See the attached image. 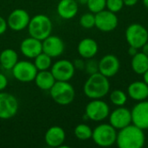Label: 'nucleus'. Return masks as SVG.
Instances as JSON below:
<instances>
[{"label":"nucleus","instance_id":"nucleus-1","mask_svg":"<svg viewBox=\"0 0 148 148\" xmlns=\"http://www.w3.org/2000/svg\"><path fill=\"white\" fill-rule=\"evenodd\" d=\"M146 143L144 130L133 123L120 129L117 133L116 145L120 148H142Z\"/></svg>","mask_w":148,"mask_h":148},{"label":"nucleus","instance_id":"nucleus-2","mask_svg":"<svg viewBox=\"0 0 148 148\" xmlns=\"http://www.w3.org/2000/svg\"><path fill=\"white\" fill-rule=\"evenodd\" d=\"M110 91V82L108 77L97 72L90 75L83 85L84 95L91 99H102Z\"/></svg>","mask_w":148,"mask_h":148},{"label":"nucleus","instance_id":"nucleus-3","mask_svg":"<svg viewBox=\"0 0 148 148\" xmlns=\"http://www.w3.org/2000/svg\"><path fill=\"white\" fill-rule=\"evenodd\" d=\"M27 29L29 36L42 41L51 35L53 24L51 19L47 15L37 14L30 17Z\"/></svg>","mask_w":148,"mask_h":148},{"label":"nucleus","instance_id":"nucleus-4","mask_svg":"<svg viewBox=\"0 0 148 148\" xmlns=\"http://www.w3.org/2000/svg\"><path fill=\"white\" fill-rule=\"evenodd\" d=\"M52 100L58 105L67 106L72 103L75 97V91L69 82L56 81L49 89Z\"/></svg>","mask_w":148,"mask_h":148},{"label":"nucleus","instance_id":"nucleus-5","mask_svg":"<svg viewBox=\"0 0 148 148\" xmlns=\"http://www.w3.org/2000/svg\"><path fill=\"white\" fill-rule=\"evenodd\" d=\"M117 133V130L111 124L102 123L93 130L91 139L99 147H109L116 143Z\"/></svg>","mask_w":148,"mask_h":148},{"label":"nucleus","instance_id":"nucleus-6","mask_svg":"<svg viewBox=\"0 0 148 148\" xmlns=\"http://www.w3.org/2000/svg\"><path fill=\"white\" fill-rule=\"evenodd\" d=\"M110 108L108 104L101 99L91 100L85 108V117L93 121H102L108 118Z\"/></svg>","mask_w":148,"mask_h":148},{"label":"nucleus","instance_id":"nucleus-7","mask_svg":"<svg viewBox=\"0 0 148 148\" xmlns=\"http://www.w3.org/2000/svg\"><path fill=\"white\" fill-rule=\"evenodd\" d=\"M125 36L129 46L140 49L148 42V30L140 23H131L126 29Z\"/></svg>","mask_w":148,"mask_h":148},{"label":"nucleus","instance_id":"nucleus-8","mask_svg":"<svg viewBox=\"0 0 148 148\" xmlns=\"http://www.w3.org/2000/svg\"><path fill=\"white\" fill-rule=\"evenodd\" d=\"M37 71L38 70L36 69L34 62L26 60L18 61L11 69L14 78L23 83L34 82Z\"/></svg>","mask_w":148,"mask_h":148},{"label":"nucleus","instance_id":"nucleus-9","mask_svg":"<svg viewBox=\"0 0 148 148\" xmlns=\"http://www.w3.org/2000/svg\"><path fill=\"white\" fill-rule=\"evenodd\" d=\"M19 103L16 96L3 91L0 92V119L9 120L18 112Z\"/></svg>","mask_w":148,"mask_h":148},{"label":"nucleus","instance_id":"nucleus-10","mask_svg":"<svg viewBox=\"0 0 148 148\" xmlns=\"http://www.w3.org/2000/svg\"><path fill=\"white\" fill-rule=\"evenodd\" d=\"M50 71L53 74L56 81L69 82L75 75V68L73 62L66 59H61L52 63Z\"/></svg>","mask_w":148,"mask_h":148},{"label":"nucleus","instance_id":"nucleus-11","mask_svg":"<svg viewBox=\"0 0 148 148\" xmlns=\"http://www.w3.org/2000/svg\"><path fill=\"white\" fill-rule=\"evenodd\" d=\"M95 15V26L102 32H111L116 29L119 23V19L116 13L108 10H103Z\"/></svg>","mask_w":148,"mask_h":148},{"label":"nucleus","instance_id":"nucleus-12","mask_svg":"<svg viewBox=\"0 0 148 148\" xmlns=\"http://www.w3.org/2000/svg\"><path fill=\"white\" fill-rule=\"evenodd\" d=\"M30 20V16L23 9H16L12 10L7 17L8 28L18 32L27 29Z\"/></svg>","mask_w":148,"mask_h":148},{"label":"nucleus","instance_id":"nucleus-13","mask_svg":"<svg viewBox=\"0 0 148 148\" xmlns=\"http://www.w3.org/2000/svg\"><path fill=\"white\" fill-rule=\"evenodd\" d=\"M109 124H111L116 130L124 128L125 127L132 124L131 110L124 106L118 107L114 111L110 112L108 115Z\"/></svg>","mask_w":148,"mask_h":148},{"label":"nucleus","instance_id":"nucleus-14","mask_svg":"<svg viewBox=\"0 0 148 148\" xmlns=\"http://www.w3.org/2000/svg\"><path fill=\"white\" fill-rule=\"evenodd\" d=\"M132 123L142 130H148V101H138L131 110Z\"/></svg>","mask_w":148,"mask_h":148},{"label":"nucleus","instance_id":"nucleus-15","mask_svg":"<svg viewBox=\"0 0 148 148\" xmlns=\"http://www.w3.org/2000/svg\"><path fill=\"white\" fill-rule=\"evenodd\" d=\"M42 52L49 55L51 58H56L62 55L65 49L64 42L58 36H49L42 41Z\"/></svg>","mask_w":148,"mask_h":148},{"label":"nucleus","instance_id":"nucleus-16","mask_svg":"<svg viewBox=\"0 0 148 148\" xmlns=\"http://www.w3.org/2000/svg\"><path fill=\"white\" fill-rule=\"evenodd\" d=\"M120 68V60L114 55H106L99 61V72L108 78L114 76L119 72Z\"/></svg>","mask_w":148,"mask_h":148},{"label":"nucleus","instance_id":"nucleus-17","mask_svg":"<svg viewBox=\"0 0 148 148\" xmlns=\"http://www.w3.org/2000/svg\"><path fill=\"white\" fill-rule=\"evenodd\" d=\"M20 51L23 56L34 59L37 55L42 52V41L32 36L23 39L20 43Z\"/></svg>","mask_w":148,"mask_h":148},{"label":"nucleus","instance_id":"nucleus-18","mask_svg":"<svg viewBox=\"0 0 148 148\" xmlns=\"http://www.w3.org/2000/svg\"><path fill=\"white\" fill-rule=\"evenodd\" d=\"M66 140L64 129L59 126L50 127L44 134V141L50 147H62Z\"/></svg>","mask_w":148,"mask_h":148},{"label":"nucleus","instance_id":"nucleus-19","mask_svg":"<svg viewBox=\"0 0 148 148\" xmlns=\"http://www.w3.org/2000/svg\"><path fill=\"white\" fill-rule=\"evenodd\" d=\"M79 10V3L76 0H60L56 6L58 16L65 20L74 18Z\"/></svg>","mask_w":148,"mask_h":148},{"label":"nucleus","instance_id":"nucleus-20","mask_svg":"<svg viewBox=\"0 0 148 148\" xmlns=\"http://www.w3.org/2000/svg\"><path fill=\"white\" fill-rule=\"evenodd\" d=\"M99 46L97 42L90 37L82 39L77 45V51L80 56L83 59L94 58L98 53Z\"/></svg>","mask_w":148,"mask_h":148},{"label":"nucleus","instance_id":"nucleus-21","mask_svg":"<svg viewBox=\"0 0 148 148\" xmlns=\"http://www.w3.org/2000/svg\"><path fill=\"white\" fill-rule=\"evenodd\" d=\"M127 95L134 101H145L148 98V85L144 81L134 82L127 88Z\"/></svg>","mask_w":148,"mask_h":148},{"label":"nucleus","instance_id":"nucleus-22","mask_svg":"<svg viewBox=\"0 0 148 148\" xmlns=\"http://www.w3.org/2000/svg\"><path fill=\"white\" fill-rule=\"evenodd\" d=\"M36 87L43 91H49L56 82L53 74L49 69L37 71V74L34 80Z\"/></svg>","mask_w":148,"mask_h":148},{"label":"nucleus","instance_id":"nucleus-23","mask_svg":"<svg viewBox=\"0 0 148 148\" xmlns=\"http://www.w3.org/2000/svg\"><path fill=\"white\" fill-rule=\"evenodd\" d=\"M18 62V54L13 49H4L0 53V65L5 70H11Z\"/></svg>","mask_w":148,"mask_h":148},{"label":"nucleus","instance_id":"nucleus-24","mask_svg":"<svg viewBox=\"0 0 148 148\" xmlns=\"http://www.w3.org/2000/svg\"><path fill=\"white\" fill-rule=\"evenodd\" d=\"M131 67L137 75H143L148 69V56L142 52H138L132 56Z\"/></svg>","mask_w":148,"mask_h":148},{"label":"nucleus","instance_id":"nucleus-25","mask_svg":"<svg viewBox=\"0 0 148 148\" xmlns=\"http://www.w3.org/2000/svg\"><path fill=\"white\" fill-rule=\"evenodd\" d=\"M34 64L38 71L50 69L52 66V58L44 52H41L34 58Z\"/></svg>","mask_w":148,"mask_h":148},{"label":"nucleus","instance_id":"nucleus-26","mask_svg":"<svg viewBox=\"0 0 148 148\" xmlns=\"http://www.w3.org/2000/svg\"><path fill=\"white\" fill-rule=\"evenodd\" d=\"M75 136L80 140H88L92 138L93 129L87 124H78L74 129Z\"/></svg>","mask_w":148,"mask_h":148},{"label":"nucleus","instance_id":"nucleus-27","mask_svg":"<svg viewBox=\"0 0 148 148\" xmlns=\"http://www.w3.org/2000/svg\"><path fill=\"white\" fill-rule=\"evenodd\" d=\"M109 99L114 106L121 107L124 106L127 101V94L121 89H115L110 93Z\"/></svg>","mask_w":148,"mask_h":148},{"label":"nucleus","instance_id":"nucleus-28","mask_svg":"<svg viewBox=\"0 0 148 148\" xmlns=\"http://www.w3.org/2000/svg\"><path fill=\"white\" fill-rule=\"evenodd\" d=\"M80 25L84 29H92L95 26V15L92 12L84 13L79 20Z\"/></svg>","mask_w":148,"mask_h":148},{"label":"nucleus","instance_id":"nucleus-29","mask_svg":"<svg viewBox=\"0 0 148 148\" xmlns=\"http://www.w3.org/2000/svg\"><path fill=\"white\" fill-rule=\"evenodd\" d=\"M107 0H88L87 6L90 12L96 14L106 9Z\"/></svg>","mask_w":148,"mask_h":148},{"label":"nucleus","instance_id":"nucleus-30","mask_svg":"<svg viewBox=\"0 0 148 148\" xmlns=\"http://www.w3.org/2000/svg\"><path fill=\"white\" fill-rule=\"evenodd\" d=\"M84 70L89 75L99 72V62H97L94 58L87 59V62H85Z\"/></svg>","mask_w":148,"mask_h":148},{"label":"nucleus","instance_id":"nucleus-31","mask_svg":"<svg viewBox=\"0 0 148 148\" xmlns=\"http://www.w3.org/2000/svg\"><path fill=\"white\" fill-rule=\"evenodd\" d=\"M124 7V3L123 0H107L106 3V8L107 10L117 13L122 10Z\"/></svg>","mask_w":148,"mask_h":148},{"label":"nucleus","instance_id":"nucleus-32","mask_svg":"<svg viewBox=\"0 0 148 148\" xmlns=\"http://www.w3.org/2000/svg\"><path fill=\"white\" fill-rule=\"evenodd\" d=\"M73 64L75 68V69H79V70H83L85 68V61L83 60V58H78L75 59L73 62Z\"/></svg>","mask_w":148,"mask_h":148},{"label":"nucleus","instance_id":"nucleus-33","mask_svg":"<svg viewBox=\"0 0 148 148\" xmlns=\"http://www.w3.org/2000/svg\"><path fill=\"white\" fill-rule=\"evenodd\" d=\"M8 86V79L7 77L0 72V92L3 91Z\"/></svg>","mask_w":148,"mask_h":148},{"label":"nucleus","instance_id":"nucleus-34","mask_svg":"<svg viewBox=\"0 0 148 148\" xmlns=\"http://www.w3.org/2000/svg\"><path fill=\"white\" fill-rule=\"evenodd\" d=\"M7 29H8L7 20L0 16V36L4 34L6 32Z\"/></svg>","mask_w":148,"mask_h":148},{"label":"nucleus","instance_id":"nucleus-35","mask_svg":"<svg viewBox=\"0 0 148 148\" xmlns=\"http://www.w3.org/2000/svg\"><path fill=\"white\" fill-rule=\"evenodd\" d=\"M138 1L139 0H123V3L125 6L132 7V6H134L138 3Z\"/></svg>","mask_w":148,"mask_h":148},{"label":"nucleus","instance_id":"nucleus-36","mask_svg":"<svg viewBox=\"0 0 148 148\" xmlns=\"http://www.w3.org/2000/svg\"><path fill=\"white\" fill-rule=\"evenodd\" d=\"M138 50H139V49H138L137 48L133 47V46H129V49H128V54H129V56H134V55H136V54L139 52Z\"/></svg>","mask_w":148,"mask_h":148},{"label":"nucleus","instance_id":"nucleus-37","mask_svg":"<svg viewBox=\"0 0 148 148\" xmlns=\"http://www.w3.org/2000/svg\"><path fill=\"white\" fill-rule=\"evenodd\" d=\"M141 52L144 53L146 56H148V42H146V43L141 47Z\"/></svg>","mask_w":148,"mask_h":148},{"label":"nucleus","instance_id":"nucleus-38","mask_svg":"<svg viewBox=\"0 0 148 148\" xmlns=\"http://www.w3.org/2000/svg\"><path fill=\"white\" fill-rule=\"evenodd\" d=\"M143 75V79H144V82L148 85V69L142 75Z\"/></svg>","mask_w":148,"mask_h":148},{"label":"nucleus","instance_id":"nucleus-39","mask_svg":"<svg viewBox=\"0 0 148 148\" xmlns=\"http://www.w3.org/2000/svg\"><path fill=\"white\" fill-rule=\"evenodd\" d=\"M79 4H87L88 0H76Z\"/></svg>","mask_w":148,"mask_h":148},{"label":"nucleus","instance_id":"nucleus-40","mask_svg":"<svg viewBox=\"0 0 148 148\" xmlns=\"http://www.w3.org/2000/svg\"><path fill=\"white\" fill-rule=\"evenodd\" d=\"M143 4L148 10V0H143Z\"/></svg>","mask_w":148,"mask_h":148}]
</instances>
